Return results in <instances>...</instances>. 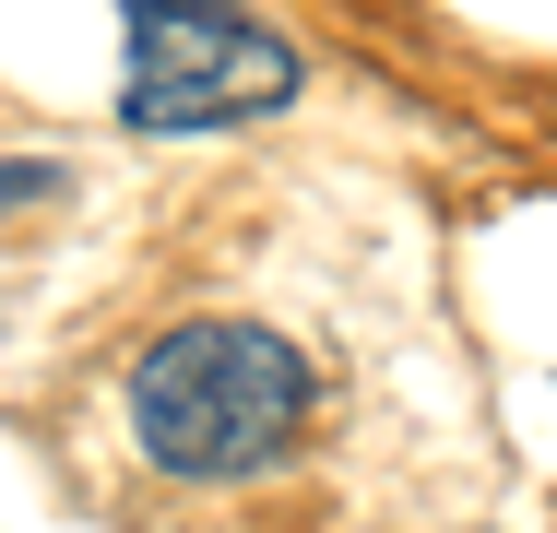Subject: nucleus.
Masks as SVG:
<instances>
[{"label":"nucleus","mask_w":557,"mask_h":533,"mask_svg":"<svg viewBox=\"0 0 557 533\" xmlns=\"http://www.w3.org/2000/svg\"><path fill=\"white\" fill-rule=\"evenodd\" d=\"M309 356L261 320H178L131 356V438L154 474L178 486H237V474H273L297 438H309Z\"/></svg>","instance_id":"1"},{"label":"nucleus","mask_w":557,"mask_h":533,"mask_svg":"<svg viewBox=\"0 0 557 533\" xmlns=\"http://www.w3.org/2000/svg\"><path fill=\"white\" fill-rule=\"evenodd\" d=\"M119 131L178 142V131H237L309 84L297 36L261 24L249 0H119Z\"/></svg>","instance_id":"2"},{"label":"nucleus","mask_w":557,"mask_h":533,"mask_svg":"<svg viewBox=\"0 0 557 533\" xmlns=\"http://www.w3.org/2000/svg\"><path fill=\"white\" fill-rule=\"evenodd\" d=\"M48 190H60V166H0V213H12V202H48Z\"/></svg>","instance_id":"3"}]
</instances>
